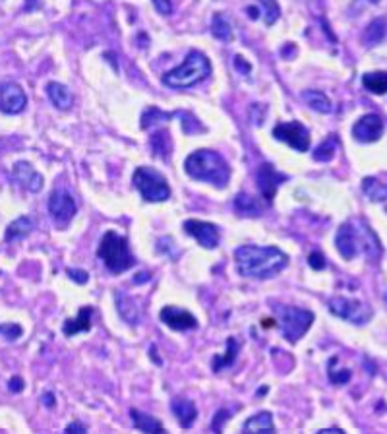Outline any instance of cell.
<instances>
[{
    "mask_svg": "<svg viewBox=\"0 0 387 434\" xmlns=\"http://www.w3.org/2000/svg\"><path fill=\"white\" fill-rule=\"evenodd\" d=\"M66 273H68V278L74 279L76 283H87V279H89V273L85 270H76V268H68L66 270Z\"/></svg>",
    "mask_w": 387,
    "mask_h": 434,
    "instance_id": "cell-39",
    "label": "cell"
},
{
    "mask_svg": "<svg viewBox=\"0 0 387 434\" xmlns=\"http://www.w3.org/2000/svg\"><path fill=\"white\" fill-rule=\"evenodd\" d=\"M239 351H240L239 340H236V337H229V340H227L225 355H215V359H213V370H215V372H221V370L227 369V367H231V364L236 361Z\"/></svg>",
    "mask_w": 387,
    "mask_h": 434,
    "instance_id": "cell-24",
    "label": "cell"
},
{
    "mask_svg": "<svg viewBox=\"0 0 387 434\" xmlns=\"http://www.w3.org/2000/svg\"><path fill=\"white\" fill-rule=\"evenodd\" d=\"M327 306H329L331 314H335L341 320L351 322L354 326H364V324L372 320L374 316L370 305H366L364 300L360 299H351V297L335 295V297H331L327 300Z\"/></svg>",
    "mask_w": 387,
    "mask_h": 434,
    "instance_id": "cell-7",
    "label": "cell"
},
{
    "mask_svg": "<svg viewBox=\"0 0 387 434\" xmlns=\"http://www.w3.org/2000/svg\"><path fill=\"white\" fill-rule=\"evenodd\" d=\"M273 136L296 151H308L310 148V132L302 122H279L273 129Z\"/></svg>",
    "mask_w": 387,
    "mask_h": 434,
    "instance_id": "cell-10",
    "label": "cell"
},
{
    "mask_svg": "<svg viewBox=\"0 0 387 434\" xmlns=\"http://www.w3.org/2000/svg\"><path fill=\"white\" fill-rule=\"evenodd\" d=\"M335 244L341 256L352 260L362 252L368 260H378L381 254V244L374 231L364 221H345L337 231Z\"/></svg>",
    "mask_w": 387,
    "mask_h": 434,
    "instance_id": "cell-2",
    "label": "cell"
},
{
    "mask_svg": "<svg viewBox=\"0 0 387 434\" xmlns=\"http://www.w3.org/2000/svg\"><path fill=\"white\" fill-rule=\"evenodd\" d=\"M335 148H337V136H329L327 140L317 146L316 151H314V159L316 161H329L335 153Z\"/></svg>",
    "mask_w": 387,
    "mask_h": 434,
    "instance_id": "cell-34",
    "label": "cell"
},
{
    "mask_svg": "<svg viewBox=\"0 0 387 434\" xmlns=\"http://www.w3.org/2000/svg\"><path fill=\"white\" fill-rule=\"evenodd\" d=\"M232 413L227 409V407H223V409H219L217 413H215V417H213V423H212V428L215 434H221L223 433V428H225L227 421L231 419Z\"/></svg>",
    "mask_w": 387,
    "mask_h": 434,
    "instance_id": "cell-36",
    "label": "cell"
},
{
    "mask_svg": "<svg viewBox=\"0 0 387 434\" xmlns=\"http://www.w3.org/2000/svg\"><path fill=\"white\" fill-rule=\"evenodd\" d=\"M246 12H248V18H250V20H256V18L260 16V10H258V6H248Z\"/></svg>",
    "mask_w": 387,
    "mask_h": 434,
    "instance_id": "cell-47",
    "label": "cell"
},
{
    "mask_svg": "<svg viewBox=\"0 0 387 434\" xmlns=\"http://www.w3.org/2000/svg\"><path fill=\"white\" fill-rule=\"evenodd\" d=\"M314 322V313L298 306H283L281 308V324L283 335L290 343H296L302 337Z\"/></svg>",
    "mask_w": 387,
    "mask_h": 434,
    "instance_id": "cell-8",
    "label": "cell"
},
{
    "mask_svg": "<svg viewBox=\"0 0 387 434\" xmlns=\"http://www.w3.org/2000/svg\"><path fill=\"white\" fill-rule=\"evenodd\" d=\"M170 411L178 421V425L182 428H190L194 425V421L197 419V407L196 403L188 398L178 396L170 401Z\"/></svg>",
    "mask_w": 387,
    "mask_h": 434,
    "instance_id": "cell-18",
    "label": "cell"
},
{
    "mask_svg": "<svg viewBox=\"0 0 387 434\" xmlns=\"http://www.w3.org/2000/svg\"><path fill=\"white\" fill-rule=\"evenodd\" d=\"M339 359L337 357H331L329 363H327V376H329V382L335 386H343L351 380V370L347 369H337Z\"/></svg>",
    "mask_w": 387,
    "mask_h": 434,
    "instance_id": "cell-31",
    "label": "cell"
},
{
    "mask_svg": "<svg viewBox=\"0 0 387 434\" xmlns=\"http://www.w3.org/2000/svg\"><path fill=\"white\" fill-rule=\"evenodd\" d=\"M64 434H87V427L82 421H72L70 425L64 428Z\"/></svg>",
    "mask_w": 387,
    "mask_h": 434,
    "instance_id": "cell-40",
    "label": "cell"
},
{
    "mask_svg": "<svg viewBox=\"0 0 387 434\" xmlns=\"http://www.w3.org/2000/svg\"><path fill=\"white\" fill-rule=\"evenodd\" d=\"M47 93H49L50 103L55 105L60 111H68L74 103V95L70 93V89L58 82H49L47 84Z\"/></svg>",
    "mask_w": 387,
    "mask_h": 434,
    "instance_id": "cell-22",
    "label": "cell"
},
{
    "mask_svg": "<svg viewBox=\"0 0 387 434\" xmlns=\"http://www.w3.org/2000/svg\"><path fill=\"white\" fill-rule=\"evenodd\" d=\"M130 417H132V423H134V427L140 430V433L143 434H169L167 433V428L163 427V423L157 417H153V415H149V413H143L140 411V409H136V407H132L130 409Z\"/></svg>",
    "mask_w": 387,
    "mask_h": 434,
    "instance_id": "cell-19",
    "label": "cell"
},
{
    "mask_svg": "<svg viewBox=\"0 0 387 434\" xmlns=\"http://www.w3.org/2000/svg\"><path fill=\"white\" fill-rule=\"evenodd\" d=\"M155 351H157V347H155V345H151V355H153V363L161 364V359H157V353H155Z\"/></svg>",
    "mask_w": 387,
    "mask_h": 434,
    "instance_id": "cell-48",
    "label": "cell"
},
{
    "mask_svg": "<svg viewBox=\"0 0 387 434\" xmlns=\"http://www.w3.org/2000/svg\"><path fill=\"white\" fill-rule=\"evenodd\" d=\"M176 114L178 113H163L161 109L148 107L146 113L141 114V130L151 129L155 124H163V122H167L169 119H175Z\"/></svg>",
    "mask_w": 387,
    "mask_h": 434,
    "instance_id": "cell-30",
    "label": "cell"
},
{
    "mask_svg": "<svg viewBox=\"0 0 387 434\" xmlns=\"http://www.w3.org/2000/svg\"><path fill=\"white\" fill-rule=\"evenodd\" d=\"M260 8L263 10V20H266L268 26H273V23L279 20V16H281L279 6H277L275 2H261Z\"/></svg>",
    "mask_w": 387,
    "mask_h": 434,
    "instance_id": "cell-35",
    "label": "cell"
},
{
    "mask_svg": "<svg viewBox=\"0 0 387 434\" xmlns=\"http://www.w3.org/2000/svg\"><path fill=\"white\" fill-rule=\"evenodd\" d=\"M289 262V256L277 246L244 244L234 250V264L242 278L269 279L277 276Z\"/></svg>",
    "mask_w": 387,
    "mask_h": 434,
    "instance_id": "cell-1",
    "label": "cell"
},
{
    "mask_svg": "<svg viewBox=\"0 0 387 434\" xmlns=\"http://www.w3.org/2000/svg\"><path fill=\"white\" fill-rule=\"evenodd\" d=\"M114 305H116V310H119L122 320L130 324V326H140L141 310L138 303L130 295L122 291H114Z\"/></svg>",
    "mask_w": 387,
    "mask_h": 434,
    "instance_id": "cell-17",
    "label": "cell"
},
{
    "mask_svg": "<svg viewBox=\"0 0 387 434\" xmlns=\"http://www.w3.org/2000/svg\"><path fill=\"white\" fill-rule=\"evenodd\" d=\"M302 97L310 109H314L317 113H331V101L325 93L306 89V92L302 93Z\"/></svg>",
    "mask_w": 387,
    "mask_h": 434,
    "instance_id": "cell-28",
    "label": "cell"
},
{
    "mask_svg": "<svg viewBox=\"0 0 387 434\" xmlns=\"http://www.w3.org/2000/svg\"><path fill=\"white\" fill-rule=\"evenodd\" d=\"M28 105V97L16 82L0 84V109L8 114L21 113Z\"/></svg>",
    "mask_w": 387,
    "mask_h": 434,
    "instance_id": "cell-13",
    "label": "cell"
},
{
    "mask_svg": "<svg viewBox=\"0 0 387 434\" xmlns=\"http://www.w3.org/2000/svg\"><path fill=\"white\" fill-rule=\"evenodd\" d=\"M387 36V20L386 18H376L374 22H370V26L364 31V43L368 47H374V45L381 43Z\"/></svg>",
    "mask_w": 387,
    "mask_h": 434,
    "instance_id": "cell-25",
    "label": "cell"
},
{
    "mask_svg": "<svg viewBox=\"0 0 387 434\" xmlns=\"http://www.w3.org/2000/svg\"><path fill=\"white\" fill-rule=\"evenodd\" d=\"M184 231H186V235L194 237L204 249L207 250H213L217 249L219 244V229L217 225H213V223H207V221H200V219H186L184 221Z\"/></svg>",
    "mask_w": 387,
    "mask_h": 434,
    "instance_id": "cell-11",
    "label": "cell"
},
{
    "mask_svg": "<svg viewBox=\"0 0 387 434\" xmlns=\"http://www.w3.org/2000/svg\"><path fill=\"white\" fill-rule=\"evenodd\" d=\"M41 401H43V406H45V407H55V396H53L50 391L43 394Z\"/></svg>",
    "mask_w": 387,
    "mask_h": 434,
    "instance_id": "cell-45",
    "label": "cell"
},
{
    "mask_svg": "<svg viewBox=\"0 0 387 434\" xmlns=\"http://www.w3.org/2000/svg\"><path fill=\"white\" fill-rule=\"evenodd\" d=\"M381 134H383V121H381L380 114H364L352 126V136L362 143L376 142V140H380Z\"/></svg>",
    "mask_w": 387,
    "mask_h": 434,
    "instance_id": "cell-14",
    "label": "cell"
},
{
    "mask_svg": "<svg viewBox=\"0 0 387 434\" xmlns=\"http://www.w3.org/2000/svg\"><path fill=\"white\" fill-rule=\"evenodd\" d=\"M0 334L4 335L8 342H14L21 335V326H18V324H2L0 326Z\"/></svg>",
    "mask_w": 387,
    "mask_h": 434,
    "instance_id": "cell-37",
    "label": "cell"
},
{
    "mask_svg": "<svg viewBox=\"0 0 387 434\" xmlns=\"http://www.w3.org/2000/svg\"><path fill=\"white\" fill-rule=\"evenodd\" d=\"M234 68H239V70L244 72V74H248V72L252 70V66L248 65L242 57H234Z\"/></svg>",
    "mask_w": 387,
    "mask_h": 434,
    "instance_id": "cell-43",
    "label": "cell"
},
{
    "mask_svg": "<svg viewBox=\"0 0 387 434\" xmlns=\"http://www.w3.org/2000/svg\"><path fill=\"white\" fill-rule=\"evenodd\" d=\"M12 178L20 186H23L29 192H39L43 188V177L39 173L33 169V165L28 163V161H18L12 167Z\"/></svg>",
    "mask_w": 387,
    "mask_h": 434,
    "instance_id": "cell-16",
    "label": "cell"
},
{
    "mask_svg": "<svg viewBox=\"0 0 387 434\" xmlns=\"http://www.w3.org/2000/svg\"><path fill=\"white\" fill-rule=\"evenodd\" d=\"M132 183L146 202L155 204V202H165L170 198V186L167 178L151 167H138L132 177Z\"/></svg>",
    "mask_w": 387,
    "mask_h": 434,
    "instance_id": "cell-6",
    "label": "cell"
},
{
    "mask_svg": "<svg viewBox=\"0 0 387 434\" xmlns=\"http://www.w3.org/2000/svg\"><path fill=\"white\" fill-rule=\"evenodd\" d=\"M184 169L196 180L212 183L217 188H225L231 180V167L217 151L196 150L186 157Z\"/></svg>",
    "mask_w": 387,
    "mask_h": 434,
    "instance_id": "cell-3",
    "label": "cell"
},
{
    "mask_svg": "<svg viewBox=\"0 0 387 434\" xmlns=\"http://www.w3.org/2000/svg\"><path fill=\"white\" fill-rule=\"evenodd\" d=\"M362 84L368 92L383 95L387 93V72H368L362 76Z\"/></svg>",
    "mask_w": 387,
    "mask_h": 434,
    "instance_id": "cell-27",
    "label": "cell"
},
{
    "mask_svg": "<svg viewBox=\"0 0 387 434\" xmlns=\"http://www.w3.org/2000/svg\"><path fill=\"white\" fill-rule=\"evenodd\" d=\"M77 206L72 194L64 188H55L49 196V214L58 227H66L76 215Z\"/></svg>",
    "mask_w": 387,
    "mask_h": 434,
    "instance_id": "cell-9",
    "label": "cell"
},
{
    "mask_svg": "<svg viewBox=\"0 0 387 434\" xmlns=\"http://www.w3.org/2000/svg\"><path fill=\"white\" fill-rule=\"evenodd\" d=\"M36 219L31 217V215H21V217H18V219H14L10 225H8L6 229V241L12 242V241H18V239H23V237H28L33 229H36Z\"/></svg>",
    "mask_w": 387,
    "mask_h": 434,
    "instance_id": "cell-23",
    "label": "cell"
},
{
    "mask_svg": "<svg viewBox=\"0 0 387 434\" xmlns=\"http://www.w3.org/2000/svg\"><path fill=\"white\" fill-rule=\"evenodd\" d=\"M153 6L155 10H159L165 16H170V12H173V2H169V0H155Z\"/></svg>",
    "mask_w": 387,
    "mask_h": 434,
    "instance_id": "cell-41",
    "label": "cell"
},
{
    "mask_svg": "<svg viewBox=\"0 0 387 434\" xmlns=\"http://www.w3.org/2000/svg\"><path fill=\"white\" fill-rule=\"evenodd\" d=\"M209 74H212L209 58L200 50H190L184 58L182 65L163 74V84L169 87H176V89H182V87L196 86L200 82H204Z\"/></svg>",
    "mask_w": 387,
    "mask_h": 434,
    "instance_id": "cell-4",
    "label": "cell"
},
{
    "mask_svg": "<svg viewBox=\"0 0 387 434\" xmlns=\"http://www.w3.org/2000/svg\"><path fill=\"white\" fill-rule=\"evenodd\" d=\"M212 33L221 41H231L232 39V28L225 14H215L212 22Z\"/></svg>",
    "mask_w": 387,
    "mask_h": 434,
    "instance_id": "cell-32",
    "label": "cell"
},
{
    "mask_svg": "<svg viewBox=\"0 0 387 434\" xmlns=\"http://www.w3.org/2000/svg\"><path fill=\"white\" fill-rule=\"evenodd\" d=\"M8 388H10L12 394H18V391L23 390V380H21L20 376H12L10 378V382H8Z\"/></svg>",
    "mask_w": 387,
    "mask_h": 434,
    "instance_id": "cell-42",
    "label": "cell"
},
{
    "mask_svg": "<svg viewBox=\"0 0 387 434\" xmlns=\"http://www.w3.org/2000/svg\"><path fill=\"white\" fill-rule=\"evenodd\" d=\"M92 314H93L92 306L80 308V313H77L76 318H70V320L64 322L62 326L64 335L72 337V335L82 334V332H89V330H92Z\"/></svg>",
    "mask_w": 387,
    "mask_h": 434,
    "instance_id": "cell-21",
    "label": "cell"
},
{
    "mask_svg": "<svg viewBox=\"0 0 387 434\" xmlns=\"http://www.w3.org/2000/svg\"><path fill=\"white\" fill-rule=\"evenodd\" d=\"M234 207L239 210L240 214L244 215H258L261 214V206L256 202V198H252V196H248L246 192L239 194L236 198H234Z\"/></svg>",
    "mask_w": 387,
    "mask_h": 434,
    "instance_id": "cell-33",
    "label": "cell"
},
{
    "mask_svg": "<svg viewBox=\"0 0 387 434\" xmlns=\"http://www.w3.org/2000/svg\"><path fill=\"white\" fill-rule=\"evenodd\" d=\"M149 278H151V273H149V271H140V273H136L134 276V283L136 285L146 283V281H149Z\"/></svg>",
    "mask_w": 387,
    "mask_h": 434,
    "instance_id": "cell-44",
    "label": "cell"
},
{
    "mask_svg": "<svg viewBox=\"0 0 387 434\" xmlns=\"http://www.w3.org/2000/svg\"><path fill=\"white\" fill-rule=\"evenodd\" d=\"M97 256L103 260L105 268L111 273H122L136 266V258L130 250L128 239L119 235L116 231H107L101 242H99Z\"/></svg>",
    "mask_w": 387,
    "mask_h": 434,
    "instance_id": "cell-5",
    "label": "cell"
},
{
    "mask_svg": "<svg viewBox=\"0 0 387 434\" xmlns=\"http://www.w3.org/2000/svg\"><path fill=\"white\" fill-rule=\"evenodd\" d=\"M151 148H153L155 156H161L165 161L169 159L170 151H173V140H170L169 130H159L151 136Z\"/></svg>",
    "mask_w": 387,
    "mask_h": 434,
    "instance_id": "cell-26",
    "label": "cell"
},
{
    "mask_svg": "<svg viewBox=\"0 0 387 434\" xmlns=\"http://www.w3.org/2000/svg\"><path fill=\"white\" fill-rule=\"evenodd\" d=\"M159 320L165 326H169L170 330H176V332H188V330H197L200 327L196 316H192L188 310L178 308V306H165L159 313Z\"/></svg>",
    "mask_w": 387,
    "mask_h": 434,
    "instance_id": "cell-15",
    "label": "cell"
},
{
    "mask_svg": "<svg viewBox=\"0 0 387 434\" xmlns=\"http://www.w3.org/2000/svg\"><path fill=\"white\" fill-rule=\"evenodd\" d=\"M285 180H287V175L277 173L273 165L269 163H261L260 167H258V171H256V183L260 186L261 196H263V200H266L268 204L275 198L277 188H279V185H283Z\"/></svg>",
    "mask_w": 387,
    "mask_h": 434,
    "instance_id": "cell-12",
    "label": "cell"
},
{
    "mask_svg": "<svg viewBox=\"0 0 387 434\" xmlns=\"http://www.w3.org/2000/svg\"><path fill=\"white\" fill-rule=\"evenodd\" d=\"M362 190L366 194L368 198L374 202H386L387 200V185H383L380 178L368 177L362 183Z\"/></svg>",
    "mask_w": 387,
    "mask_h": 434,
    "instance_id": "cell-29",
    "label": "cell"
},
{
    "mask_svg": "<svg viewBox=\"0 0 387 434\" xmlns=\"http://www.w3.org/2000/svg\"><path fill=\"white\" fill-rule=\"evenodd\" d=\"M308 262H310V266L314 268V270H324V268H325V258H324V254L320 252V250H314V252H310Z\"/></svg>",
    "mask_w": 387,
    "mask_h": 434,
    "instance_id": "cell-38",
    "label": "cell"
},
{
    "mask_svg": "<svg viewBox=\"0 0 387 434\" xmlns=\"http://www.w3.org/2000/svg\"><path fill=\"white\" fill-rule=\"evenodd\" d=\"M242 433L244 434H277L275 433L273 415H271L269 411L256 413L254 417H250V419L244 423Z\"/></svg>",
    "mask_w": 387,
    "mask_h": 434,
    "instance_id": "cell-20",
    "label": "cell"
},
{
    "mask_svg": "<svg viewBox=\"0 0 387 434\" xmlns=\"http://www.w3.org/2000/svg\"><path fill=\"white\" fill-rule=\"evenodd\" d=\"M316 434H345V430H341V428L337 427H331V428H322V430H317Z\"/></svg>",
    "mask_w": 387,
    "mask_h": 434,
    "instance_id": "cell-46",
    "label": "cell"
}]
</instances>
